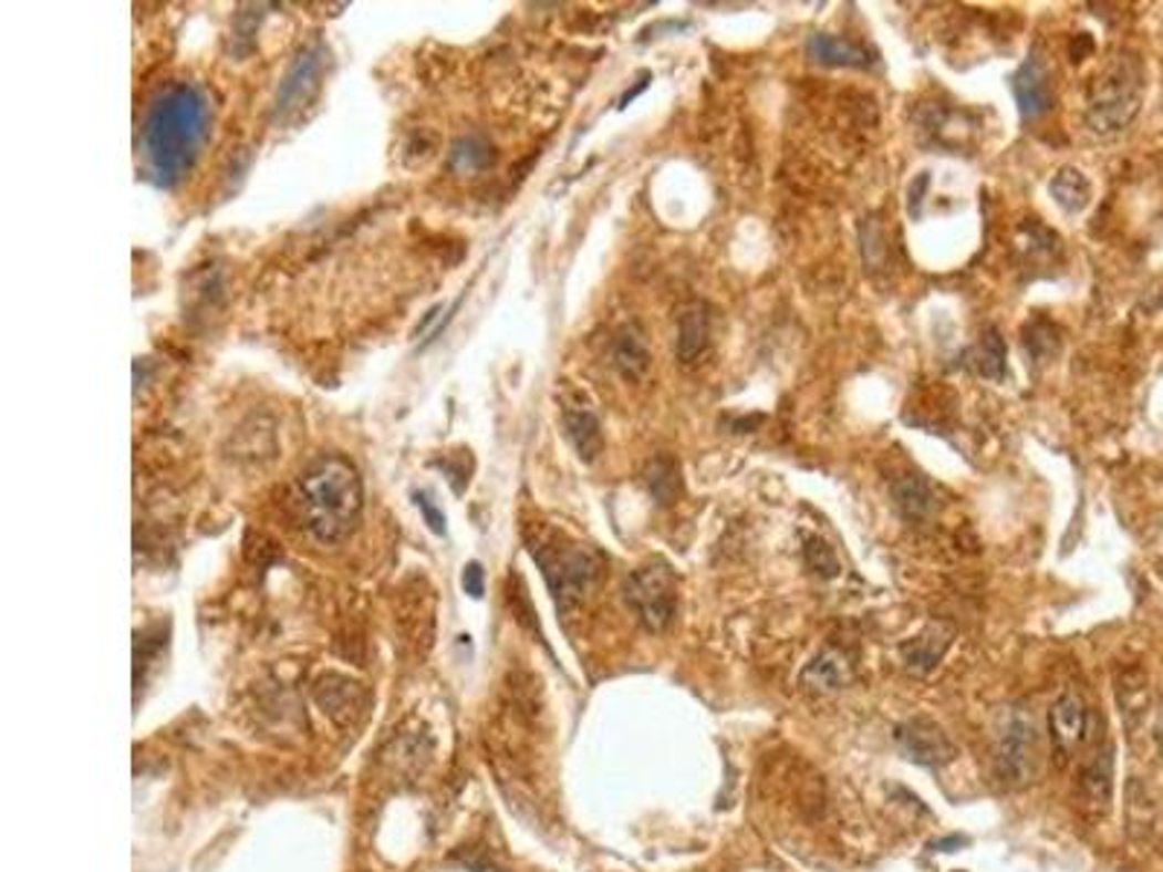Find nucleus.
Instances as JSON below:
<instances>
[{"label":"nucleus","mask_w":1163,"mask_h":872,"mask_svg":"<svg viewBox=\"0 0 1163 872\" xmlns=\"http://www.w3.org/2000/svg\"><path fill=\"white\" fill-rule=\"evenodd\" d=\"M210 108L207 96L196 85L178 82L152 102L146 123H143V157L152 178L164 187L178 184L207 141Z\"/></svg>","instance_id":"1"},{"label":"nucleus","mask_w":1163,"mask_h":872,"mask_svg":"<svg viewBox=\"0 0 1163 872\" xmlns=\"http://www.w3.org/2000/svg\"><path fill=\"white\" fill-rule=\"evenodd\" d=\"M298 507L305 530L321 544H341L355 532L364 509L359 468L341 454H323L300 475Z\"/></svg>","instance_id":"2"},{"label":"nucleus","mask_w":1163,"mask_h":872,"mask_svg":"<svg viewBox=\"0 0 1163 872\" xmlns=\"http://www.w3.org/2000/svg\"><path fill=\"white\" fill-rule=\"evenodd\" d=\"M1143 102V71L1132 55H1117L1088 85V125L1097 134L1123 132Z\"/></svg>","instance_id":"3"},{"label":"nucleus","mask_w":1163,"mask_h":872,"mask_svg":"<svg viewBox=\"0 0 1163 872\" xmlns=\"http://www.w3.org/2000/svg\"><path fill=\"white\" fill-rule=\"evenodd\" d=\"M532 559L544 570V579L553 591L559 608L582 602L602 573V556L582 544H532Z\"/></svg>","instance_id":"4"},{"label":"nucleus","mask_w":1163,"mask_h":872,"mask_svg":"<svg viewBox=\"0 0 1163 872\" xmlns=\"http://www.w3.org/2000/svg\"><path fill=\"white\" fill-rule=\"evenodd\" d=\"M995 771L1009 788L1030 786L1039 774V736L1027 709H1009L995 739Z\"/></svg>","instance_id":"5"},{"label":"nucleus","mask_w":1163,"mask_h":872,"mask_svg":"<svg viewBox=\"0 0 1163 872\" xmlns=\"http://www.w3.org/2000/svg\"><path fill=\"white\" fill-rule=\"evenodd\" d=\"M625 600L648 631H666L678 611V579L664 561L643 564L625 579Z\"/></svg>","instance_id":"6"},{"label":"nucleus","mask_w":1163,"mask_h":872,"mask_svg":"<svg viewBox=\"0 0 1163 872\" xmlns=\"http://www.w3.org/2000/svg\"><path fill=\"white\" fill-rule=\"evenodd\" d=\"M1091 709L1077 689H1065L1050 707V741L1059 762H1068L1091 739Z\"/></svg>","instance_id":"7"},{"label":"nucleus","mask_w":1163,"mask_h":872,"mask_svg":"<svg viewBox=\"0 0 1163 872\" xmlns=\"http://www.w3.org/2000/svg\"><path fill=\"white\" fill-rule=\"evenodd\" d=\"M323 68H326V50L323 44H312L294 59L285 79L280 82L277 100H273V117L285 120L294 111H300L305 102L312 100L318 85H321Z\"/></svg>","instance_id":"8"},{"label":"nucleus","mask_w":1163,"mask_h":872,"mask_svg":"<svg viewBox=\"0 0 1163 872\" xmlns=\"http://www.w3.org/2000/svg\"><path fill=\"white\" fill-rule=\"evenodd\" d=\"M1009 91L1021 111V120H1027V123L1045 117L1047 111L1053 108V76H1050V68H1047L1039 48L1032 50L1021 68L1013 73Z\"/></svg>","instance_id":"9"},{"label":"nucleus","mask_w":1163,"mask_h":872,"mask_svg":"<svg viewBox=\"0 0 1163 872\" xmlns=\"http://www.w3.org/2000/svg\"><path fill=\"white\" fill-rule=\"evenodd\" d=\"M896 745L911 762L925 765V768H943V765L954 762V756H957V745L931 718H911L905 725H899Z\"/></svg>","instance_id":"10"},{"label":"nucleus","mask_w":1163,"mask_h":872,"mask_svg":"<svg viewBox=\"0 0 1163 872\" xmlns=\"http://www.w3.org/2000/svg\"><path fill=\"white\" fill-rule=\"evenodd\" d=\"M562 422H564V434H568L573 451L579 454V460L594 463L602 454V422L594 413V407L588 405L585 398L579 393H568L562 398Z\"/></svg>","instance_id":"11"},{"label":"nucleus","mask_w":1163,"mask_h":872,"mask_svg":"<svg viewBox=\"0 0 1163 872\" xmlns=\"http://www.w3.org/2000/svg\"><path fill=\"white\" fill-rule=\"evenodd\" d=\"M806 55L823 68H870L875 62L873 50L852 39H841L832 32H814L806 41Z\"/></svg>","instance_id":"12"},{"label":"nucleus","mask_w":1163,"mask_h":872,"mask_svg":"<svg viewBox=\"0 0 1163 872\" xmlns=\"http://www.w3.org/2000/svg\"><path fill=\"white\" fill-rule=\"evenodd\" d=\"M852 675H855V663H852L850 654L835 646H827L806 666L803 675H800V684L806 689H814V693H838V689L850 684Z\"/></svg>","instance_id":"13"},{"label":"nucleus","mask_w":1163,"mask_h":872,"mask_svg":"<svg viewBox=\"0 0 1163 872\" xmlns=\"http://www.w3.org/2000/svg\"><path fill=\"white\" fill-rule=\"evenodd\" d=\"M952 637H954V631L948 629V625L931 623V625H925L916 637L902 643L899 652H902V661H905L907 669L916 672V675H928V672L934 669L939 661H943V654L948 652V646H952Z\"/></svg>","instance_id":"14"},{"label":"nucleus","mask_w":1163,"mask_h":872,"mask_svg":"<svg viewBox=\"0 0 1163 872\" xmlns=\"http://www.w3.org/2000/svg\"><path fill=\"white\" fill-rule=\"evenodd\" d=\"M893 500H896V509L905 515L911 523H922L934 518L937 512V495L931 489V484L920 475H905L893 480L891 486Z\"/></svg>","instance_id":"15"},{"label":"nucleus","mask_w":1163,"mask_h":872,"mask_svg":"<svg viewBox=\"0 0 1163 872\" xmlns=\"http://www.w3.org/2000/svg\"><path fill=\"white\" fill-rule=\"evenodd\" d=\"M963 364L980 378L1000 382L1007 375V346H1004L998 329H986L984 335L963 352Z\"/></svg>","instance_id":"16"},{"label":"nucleus","mask_w":1163,"mask_h":872,"mask_svg":"<svg viewBox=\"0 0 1163 872\" xmlns=\"http://www.w3.org/2000/svg\"><path fill=\"white\" fill-rule=\"evenodd\" d=\"M611 359H614V366H617V373L623 375L625 382H641L643 375L648 373V364H652V355H648L641 329H620L617 338H614V346H611Z\"/></svg>","instance_id":"17"},{"label":"nucleus","mask_w":1163,"mask_h":872,"mask_svg":"<svg viewBox=\"0 0 1163 872\" xmlns=\"http://www.w3.org/2000/svg\"><path fill=\"white\" fill-rule=\"evenodd\" d=\"M710 341V314L704 305H689L687 312L678 320V341H675V355L681 364H695L702 359Z\"/></svg>","instance_id":"18"},{"label":"nucleus","mask_w":1163,"mask_h":872,"mask_svg":"<svg viewBox=\"0 0 1163 872\" xmlns=\"http://www.w3.org/2000/svg\"><path fill=\"white\" fill-rule=\"evenodd\" d=\"M1111 777H1114V756H1111V748L1097 750V754L1088 759L1086 768H1082V779H1079L1082 797H1086L1088 806H1093L1097 811L1109 809Z\"/></svg>","instance_id":"19"},{"label":"nucleus","mask_w":1163,"mask_h":872,"mask_svg":"<svg viewBox=\"0 0 1163 872\" xmlns=\"http://www.w3.org/2000/svg\"><path fill=\"white\" fill-rule=\"evenodd\" d=\"M1050 195H1053L1056 204L1065 212H1082L1091 204V184H1088L1082 172L1073 169V166H1065L1050 180Z\"/></svg>","instance_id":"20"},{"label":"nucleus","mask_w":1163,"mask_h":872,"mask_svg":"<svg viewBox=\"0 0 1163 872\" xmlns=\"http://www.w3.org/2000/svg\"><path fill=\"white\" fill-rule=\"evenodd\" d=\"M643 480H646L648 495H652L657 504H664V507L675 504V500L681 498V491H684L681 468H678V463L672 460V457H655V460L646 466V475H643Z\"/></svg>","instance_id":"21"},{"label":"nucleus","mask_w":1163,"mask_h":872,"mask_svg":"<svg viewBox=\"0 0 1163 872\" xmlns=\"http://www.w3.org/2000/svg\"><path fill=\"white\" fill-rule=\"evenodd\" d=\"M1024 346H1027L1032 361L1045 364V361H1050L1056 352H1059V329H1056L1050 320L1036 318L1030 326L1024 329Z\"/></svg>","instance_id":"22"},{"label":"nucleus","mask_w":1163,"mask_h":872,"mask_svg":"<svg viewBox=\"0 0 1163 872\" xmlns=\"http://www.w3.org/2000/svg\"><path fill=\"white\" fill-rule=\"evenodd\" d=\"M451 164L460 172L484 169L486 164H492V148L486 146L480 137H466V141H460L454 146Z\"/></svg>","instance_id":"23"},{"label":"nucleus","mask_w":1163,"mask_h":872,"mask_svg":"<svg viewBox=\"0 0 1163 872\" xmlns=\"http://www.w3.org/2000/svg\"><path fill=\"white\" fill-rule=\"evenodd\" d=\"M803 559H806V568L812 570V573H818V577H823V579L838 577V559L827 541H820V538H809L803 547Z\"/></svg>","instance_id":"24"},{"label":"nucleus","mask_w":1163,"mask_h":872,"mask_svg":"<svg viewBox=\"0 0 1163 872\" xmlns=\"http://www.w3.org/2000/svg\"><path fill=\"white\" fill-rule=\"evenodd\" d=\"M416 507L422 509V515H425V521H428L430 530L437 532V536H443V532H446V515L439 512V509L434 507V504H430L428 495H416Z\"/></svg>","instance_id":"25"},{"label":"nucleus","mask_w":1163,"mask_h":872,"mask_svg":"<svg viewBox=\"0 0 1163 872\" xmlns=\"http://www.w3.org/2000/svg\"><path fill=\"white\" fill-rule=\"evenodd\" d=\"M463 588H466V593L475 596V600L484 596V568H480L477 561H471L469 568L463 570Z\"/></svg>","instance_id":"26"},{"label":"nucleus","mask_w":1163,"mask_h":872,"mask_svg":"<svg viewBox=\"0 0 1163 872\" xmlns=\"http://www.w3.org/2000/svg\"><path fill=\"white\" fill-rule=\"evenodd\" d=\"M1155 736L1157 739L1163 741V709H1161V716H1157V727H1155Z\"/></svg>","instance_id":"27"}]
</instances>
